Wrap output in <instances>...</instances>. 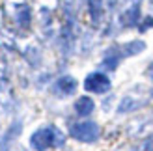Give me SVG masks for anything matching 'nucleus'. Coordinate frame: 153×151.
<instances>
[{
	"label": "nucleus",
	"instance_id": "obj_1",
	"mask_svg": "<svg viewBox=\"0 0 153 151\" xmlns=\"http://www.w3.org/2000/svg\"><path fill=\"white\" fill-rule=\"evenodd\" d=\"M4 17L10 21V28L15 32H26L34 22V7L28 0H6L2 6Z\"/></svg>",
	"mask_w": 153,
	"mask_h": 151
},
{
	"label": "nucleus",
	"instance_id": "obj_2",
	"mask_svg": "<svg viewBox=\"0 0 153 151\" xmlns=\"http://www.w3.org/2000/svg\"><path fill=\"white\" fill-rule=\"evenodd\" d=\"M65 144V134L54 125L39 127L30 136V147L34 151H47L51 147H62Z\"/></svg>",
	"mask_w": 153,
	"mask_h": 151
},
{
	"label": "nucleus",
	"instance_id": "obj_3",
	"mask_svg": "<svg viewBox=\"0 0 153 151\" xmlns=\"http://www.w3.org/2000/svg\"><path fill=\"white\" fill-rule=\"evenodd\" d=\"M69 136L82 144H95L101 136V125L91 119H80L69 125Z\"/></svg>",
	"mask_w": 153,
	"mask_h": 151
},
{
	"label": "nucleus",
	"instance_id": "obj_4",
	"mask_svg": "<svg viewBox=\"0 0 153 151\" xmlns=\"http://www.w3.org/2000/svg\"><path fill=\"white\" fill-rule=\"evenodd\" d=\"M82 86L90 93L103 95V93H108L112 90V80H110V77L105 71H91V73L86 75Z\"/></svg>",
	"mask_w": 153,
	"mask_h": 151
},
{
	"label": "nucleus",
	"instance_id": "obj_5",
	"mask_svg": "<svg viewBox=\"0 0 153 151\" xmlns=\"http://www.w3.org/2000/svg\"><path fill=\"white\" fill-rule=\"evenodd\" d=\"M142 19V10H140V0H133L129 2L120 13V24L121 28H134L138 26V22Z\"/></svg>",
	"mask_w": 153,
	"mask_h": 151
},
{
	"label": "nucleus",
	"instance_id": "obj_6",
	"mask_svg": "<svg viewBox=\"0 0 153 151\" xmlns=\"http://www.w3.org/2000/svg\"><path fill=\"white\" fill-rule=\"evenodd\" d=\"M76 88H79V82H76L75 77H71V75H62V77H58L52 82L51 92L56 97H71V95H75Z\"/></svg>",
	"mask_w": 153,
	"mask_h": 151
},
{
	"label": "nucleus",
	"instance_id": "obj_7",
	"mask_svg": "<svg viewBox=\"0 0 153 151\" xmlns=\"http://www.w3.org/2000/svg\"><path fill=\"white\" fill-rule=\"evenodd\" d=\"M121 60H123V56H121V52H120V47L118 45H112V47H108L103 52L101 64H99V71H105V73L116 71L121 64Z\"/></svg>",
	"mask_w": 153,
	"mask_h": 151
},
{
	"label": "nucleus",
	"instance_id": "obj_8",
	"mask_svg": "<svg viewBox=\"0 0 153 151\" xmlns=\"http://www.w3.org/2000/svg\"><path fill=\"white\" fill-rule=\"evenodd\" d=\"M15 104H17V99H15V93H13V86L10 78L6 80H0V112L4 114H11Z\"/></svg>",
	"mask_w": 153,
	"mask_h": 151
},
{
	"label": "nucleus",
	"instance_id": "obj_9",
	"mask_svg": "<svg viewBox=\"0 0 153 151\" xmlns=\"http://www.w3.org/2000/svg\"><path fill=\"white\" fill-rule=\"evenodd\" d=\"M22 127H25V123H22V119H13V121L7 125V129L4 131V134L0 136V151H10L13 142L17 140L21 136L22 132Z\"/></svg>",
	"mask_w": 153,
	"mask_h": 151
},
{
	"label": "nucleus",
	"instance_id": "obj_10",
	"mask_svg": "<svg viewBox=\"0 0 153 151\" xmlns=\"http://www.w3.org/2000/svg\"><path fill=\"white\" fill-rule=\"evenodd\" d=\"M21 56H22V60H25L30 67H34V69L39 67L41 62H43V50L39 47V43H36V41L28 43L25 49H21Z\"/></svg>",
	"mask_w": 153,
	"mask_h": 151
},
{
	"label": "nucleus",
	"instance_id": "obj_11",
	"mask_svg": "<svg viewBox=\"0 0 153 151\" xmlns=\"http://www.w3.org/2000/svg\"><path fill=\"white\" fill-rule=\"evenodd\" d=\"M0 49H2V52H6V54H13V52H17V49H19L17 32L11 30L10 26L0 28Z\"/></svg>",
	"mask_w": 153,
	"mask_h": 151
},
{
	"label": "nucleus",
	"instance_id": "obj_12",
	"mask_svg": "<svg viewBox=\"0 0 153 151\" xmlns=\"http://www.w3.org/2000/svg\"><path fill=\"white\" fill-rule=\"evenodd\" d=\"M148 99H142V97H136V95H125L123 99L120 101L116 112L118 114H131V112L140 110L142 107H146Z\"/></svg>",
	"mask_w": 153,
	"mask_h": 151
},
{
	"label": "nucleus",
	"instance_id": "obj_13",
	"mask_svg": "<svg viewBox=\"0 0 153 151\" xmlns=\"http://www.w3.org/2000/svg\"><path fill=\"white\" fill-rule=\"evenodd\" d=\"M73 110H75V114L79 116L80 119H84V118H88V116L94 114L95 101L91 99L90 95H80V97H76V101L73 104Z\"/></svg>",
	"mask_w": 153,
	"mask_h": 151
},
{
	"label": "nucleus",
	"instance_id": "obj_14",
	"mask_svg": "<svg viewBox=\"0 0 153 151\" xmlns=\"http://www.w3.org/2000/svg\"><path fill=\"white\" fill-rule=\"evenodd\" d=\"M146 41H142V39H131V41H127L123 45H120V52H121V56L123 58H131V56H138L142 54L144 50H146Z\"/></svg>",
	"mask_w": 153,
	"mask_h": 151
},
{
	"label": "nucleus",
	"instance_id": "obj_15",
	"mask_svg": "<svg viewBox=\"0 0 153 151\" xmlns=\"http://www.w3.org/2000/svg\"><path fill=\"white\" fill-rule=\"evenodd\" d=\"M10 78V65H7V60L4 56H0V80Z\"/></svg>",
	"mask_w": 153,
	"mask_h": 151
},
{
	"label": "nucleus",
	"instance_id": "obj_16",
	"mask_svg": "<svg viewBox=\"0 0 153 151\" xmlns=\"http://www.w3.org/2000/svg\"><path fill=\"white\" fill-rule=\"evenodd\" d=\"M149 28H153V17H144V19H140V22H138V30L140 32H146V30H149Z\"/></svg>",
	"mask_w": 153,
	"mask_h": 151
},
{
	"label": "nucleus",
	"instance_id": "obj_17",
	"mask_svg": "<svg viewBox=\"0 0 153 151\" xmlns=\"http://www.w3.org/2000/svg\"><path fill=\"white\" fill-rule=\"evenodd\" d=\"M49 80H51V75H49V73H41L39 77H37V80H36V84H39V86H43V84H47Z\"/></svg>",
	"mask_w": 153,
	"mask_h": 151
},
{
	"label": "nucleus",
	"instance_id": "obj_18",
	"mask_svg": "<svg viewBox=\"0 0 153 151\" xmlns=\"http://www.w3.org/2000/svg\"><path fill=\"white\" fill-rule=\"evenodd\" d=\"M4 22H6V17H4V10L0 7V28H4V26H6Z\"/></svg>",
	"mask_w": 153,
	"mask_h": 151
},
{
	"label": "nucleus",
	"instance_id": "obj_19",
	"mask_svg": "<svg viewBox=\"0 0 153 151\" xmlns=\"http://www.w3.org/2000/svg\"><path fill=\"white\" fill-rule=\"evenodd\" d=\"M146 75H148V77H149V78L153 80V62H151V64L148 65V71H146Z\"/></svg>",
	"mask_w": 153,
	"mask_h": 151
}]
</instances>
